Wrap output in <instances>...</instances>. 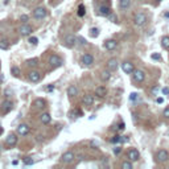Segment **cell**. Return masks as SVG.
Segmentation results:
<instances>
[{"label":"cell","mask_w":169,"mask_h":169,"mask_svg":"<svg viewBox=\"0 0 169 169\" xmlns=\"http://www.w3.org/2000/svg\"><path fill=\"white\" fill-rule=\"evenodd\" d=\"M7 1H9V0H5V3H7Z\"/></svg>","instance_id":"obj_50"},{"label":"cell","mask_w":169,"mask_h":169,"mask_svg":"<svg viewBox=\"0 0 169 169\" xmlns=\"http://www.w3.org/2000/svg\"><path fill=\"white\" fill-rule=\"evenodd\" d=\"M77 41H78V42H81V45H85V44H86V42H85V40H83V38H82V37H79V38H77Z\"/></svg>","instance_id":"obj_44"},{"label":"cell","mask_w":169,"mask_h":169,"mask_svg":"<svg viewBox=\"0 0 169 169\" xmlns=\"http://www.w3.org/2000/svg\"><path fill=\"white\" fill-rule=\"evenodd\" d=\"M161 45L164 49H169V36H165V37L161 38Z\"/></svg>","instance_id":"obj_28"},{"label":"cell","mask_w":169,"mask_h":169,"mask_svg":"<svg viewBox=\"0 0 169 169\" xmlns=\"http://www.w3.org/2000/svg\"><path fill=\"white\" fill-rule=\"evenodd\" d=\"M161 93L164 94V95H168L169 94V87H164V89L161 90Z\"/></svg>","instance_id":"obj_42"},{"label":"cell","mask_w":169,"mask_h":169,"mask_svg":"<svg viewBox=\"0 0 169 169\" xmlns=\"http://www.w3.org/2000/svg\"><path fill=\"white\" fill-rule=\"evenodd\" d=\"M118 130H119V131H124V130H126V124L123 123V122H120V123H119V126H118Z\"/></svg>","instance_id":"obj_38"},{"label":"cell","mask_w":169,"mask_h":169,"mask_svg":"<svg viewBox=\"0 0 169 169\" xmlns=\"http://www.w3.org/2000/svg\"><path fill=\"white\" fill-rule=\"evenodd\" d=\"M111 13V8L107 5H100L99 7V15L100 16H110Z\"/></svg>","instance_id":"obj_22"},{"label":"cell","mask_w":169,"mask_h":169,"mask_svg":"<svg viewBox=\"0 0 169 169\" xmlns=\"http://www.w3.org/2000/svg\"><path fill=\"white\" fill-rule=\"evenodd\" d=\"M0 67H1V65H0Z\"/></svg>","instance_id":"obj_52"},{"label":"cell","mask_w":169,"mask_h":169,"mask_svg":"<svg viewBox=\"0 0 169 169\" xmlns=\"http://www.w3.org/2000/svg\"><path fill=\"white\" fill-rule=\"evenodd\" d=\"M120 142H122V136H114V138L111 139L112 144H116V143H120Z\"/></svg>","instance_id":"obj_36"},{"label":"cell","mask_w":169,"mask_h":169,"mask_svg":"<svg viewBox=\"0 0 169 169\" xmlns=\"http://www.w3.org/2000/svg\"><path fill=\"white\" fill-rule=\"evenodd\" d=\"M8 48H9L8 40H5V38H1V40H0V49H1V50H7Z\"/></svg>","instance_id":"obj_27"},{"label":"cell","mask_w":169,"mask_h":169,"mask_svg":"<svg viewBox=\"0 0 169 169\" xmlns=\"http://www.w3.org/2000/svg\"><path fill=\"white\" fill-rule=\"evenodd\" d=\"M140 159V153H139L138 149H130L128 151V160H131V161H138V160Z\"/></svg>","instance_id":"obj_13"},{"label":"cell","mask_w":169,"mask_h":169,"mask_svg":"<svg viewBox=\"0 0 169 169\" xmlns=\"http://www.w3.org/2000/svg\"><path fill=\"white\" fill-rule=\"evenodd\" d=\"M95 95L99 98H103L107 95V89L104 86H98L97 89H95Z\"/></svg>","instance_id":"obj_19"},{"label":"cell","mask_w":169,"mask_h":169,"mask_svg":"<svg viewBox=\"0 0 169 169\" xmlns=\"http://www.w3.org/2000/svg\"><path fill=\"white\" fill-rule=\"evenodd\" d=\"M120 152H122V148H120V147H116V148H114V153H115V155H119Z\"/></svg>","instance_id":"obj_43"},{"label":"cell","mask_w":169,"mask_h":169,"mask_svg":"<svg viewBox=\"0 0 169 169\" xmlns=\"http://www.w3.org/2000/svg\"><path fill=\"white\" fill-rule=\"evenodd\" d=\"M157 91H159V87H155V89L152 90V94H156Z\"/></svg>","instance_id":"obj_46"},{"label":"cell","mask_w":169,"mask_h":169,"mask_svg":"<svg viewBox=\"0 0 169 169\" xmlns=\"http://www.w3.org/2000/svg\"><path fill=\"white\" fill-rule=\"evenodd\" d=\"M132 78H134L136 82H143L145 79V73L140 69H135L132 73Z\"/></svg>","instance_id":"obj_5"},{"label":"cell","mask_w":169,"mask_h":169,"mask_svg":"<svg viewBox=\"0 0 169 169\" xmlns=\"http://www.w3.org/2000/svg\"><path fill=\"white\" fill-rule=\"evenodd\" d=\"M157 1H161V0H157Z\"/></svg>","instance_id":"obj_51"},{"label":"cell","mask_w":169,"mask_h":169,"mask_svg":"<svg viewBox=\"0 0 169 169\" xmlns=\"http://www.w3.org/2000/svg\"><path fill=\"white\" fill-rule=\"evenodd\" d=\"M46 15H48V11L45 9L44 7H37L33 11V17L37 19V20H41V19L46 17Z\"/></svg>","instance_id":"obj_2"},{"label":"cell","mask_w":169,"mask_h":169,"mask_svg":"<svg viewBox=\"0 0 169 169\" xmlns=\"http://www.w3.org/2000/svg\"><path fill=\"white\" fill-rule=\"evenodd\" d=\"M77 42H78V41H77V37L74 35H67V36H66L65 45L67 46V48H74Z\"/></svg>","instance_id":"obj_10"},{"label":"cell","mask_w":169,"mask_h":169,"mask_svg":"<svg viewBox=\"0 0 169 169\" xmlns=\"http://www.w3.org/2000/svg\"><path fill=\"white\" fill-rule=\"evenodd\" d=\"M118 67H119V61L116 58H110L107 61V69L110 71H115Z\"/></svg>","instance_id":"obj_11"},{"label":"cell","mask_w":169,"mask_h":169,"mask_svg":"<svg viewBox=\"0 0 169 169\" xmlns=\"http://www.w3.org/2000/svg\"><path fill=\"white\" fill-rule=\"evenodd\" d=\"M35 107L36 108H38V110L45 108V107H46V102H45V99H42V98H37V99L35 100Z\"/></svg>","instance_id":"obj_21"},{"label":"cell","mask_w":169,"mask_h":169,"mask_svg":"<svg viewBox=\"0 0 169 169\" xmlns=\"http://www.w3.org/2000/svg\"><path fill=\"white\" fill-rule=\"evenodd\" d=\"M11 73H12L13 77H19L20 75V69H19L17 66H12V67H11Z\"/></svg>","instance_id":"obj_29"},{"label":"cell","mask_w":169,"mask_h":169,"mask_svg":"<svg viewBox=\"0 0 169 169\" xmlns=\"http://www.w3.org/2000/svg\"><path fill=\"white\" fill-rule=\"evenodd\" d=\"M24 164H25V165H33L35 161H33L31 157H25V159H24Z\"/></svg>","instance_id":"obj_35"},{"label":"cell","mask_w":169,"mask_h":169,"mask_svg":"<svg viewBox=\"0 0 169 169\" xmlns=\"http://www.w3.org/2000/svg\"><path fill=\"white\" fill-rule=\"evenodd\" d=\"M19 164V160H13V161H12V165H17Z\"/></svg>","instance_id":"obj_47"},{"label":"cell","mask_w":169,"mask_h":169,"mask_svg":"<svg viewBox=\"0 0 169 169\" xmlns=\"http://www.w3.org/2000/svg\"><path fill=\"white\" fill-rule=\"evenodd\" d=\"M111 73H112V71H110L108 69L103 70V71L100 73V79L103 81V82H107V81L111 78Z\"/></svg>","instance_id":"obj_23"},{"label":"cell","mask_w":169,"mask_h":169,"mask_svg":"<svg viewBox=\"0 0 169 169\" xmlns=\"http://www.w3.org/2000/svg\"><path fill=\"white\" fill-rule=\"evenodd\" d=\"M19 32H20V35H21V36H31V35H32V32H33V28H32L29 24L24 23V24H23L20 28H19Z\"/></svg>","instance_id":"obj_4"},{"label":"cell","mask_w":169,"mask_h":169,"mask_svg":"<svg viewBox=\"0 0 169 169\" xmlns=\"http://www.w3.org/2000/svg\"><path fill=\"white\" fill-rule=\"evenodd\" d=\"M28 42H29L31 45H37V44H38V38H37V37H33V36H32V37L28 38Z\"/></svg>","instance_id":"obj_33"},{"label":"cell","mask_w":169,"mask_h":169,"mask_svg":"<svg viewBox=\"0 0 169 169\" xmlns=\"http://www.w3.org/2000/svg\"><path fill=\"white\" fill-rule=\"evenodd\" d=\"M77 94H78V89H77L74 85L69 86V89H67V95H69V97H75Z\"/></svg>","instance_id":"obj_24"},{"label":"cell","mask_w":169,"mask_h":169,"mask_svg":"<svg viewBox=\"0 0 169 169\" xmlns=\"http://www.w3.org/2000/svg\"><path fill=\"white\" fill-rule=\"evenodd\" d=\"M138 95H139L138 93H131V95H130V100H132V102L136 100V99H138Z\"/></svg>","instance_id":"obj_37"},{"label":"cell","mask_w":169,"mask_h":169,"mask_svg":"<svg viewBox=\"0 0 169 169\" xmlns=\"http://www.w3.org/2000/svg\"><path fill=\"white\" fill-rule=\"evenodd\" d=\"M98 32H99V31H98V28H95V27L91 28V29H90V36L94 37V38L98 37Z\"/></svg>","instance_id":"obj_32"},{"label":"cell","mask_w":169,"mask_h":169,"mask_svg":"<svg viewBox=\"0 0 169 169\" xmlns=\"http://www.w3.org/2000/svg\"><path fill=\"white\" fill-rule=\"evenodd\" d=\"M122 70L126 73V74H132L135 70V66L132 62H130V61H126V62L122 63Z\"/></svg>","instance_id":"obj_9"},{"label":"cell","mask_w":169,"mask_h":169,"mask_svg":"<svg viewBox=\"0 0 169 169\" xmlns=\"http://www.w3.org/2000/svg\"><path fill=\"white\" fill-rule=\"evenodd\" d=\"M29 131H31V128H29V126L28 124H20L17 127V134L19 135H21V136H25V135H28L29 134Z\"/></svg>","instance_id":"obj_16"},{"label":"cell","mask_w":169,"mask_h":169,"mask_svg":"<svg viewBox=\"0 0 169 169\" xmlns=\"http://www.w3.org/2000/svg\"><path fill=\"white\" fill-rule=\"evenodd\" d=\"M61 161H62L63 164H70V162H73L74 161V153H73L71 151L65 152V153L61 156Z\"/></svg>","instance_id":"obj_8"},{"label":"cell","mask_w":169,"mask_h":169,"mask_svg":"<svg viewBox=\"0 0 169 169\" xmlns=\"http://www.w3.org/2000/svg\"><path fill=\"white\" fill-rule=\"evenodd\" d=\"M12 107H13V103L11 100H4L3 103H1V112L3 114H8L12 110Z\"/></svg>","instance_id":"obj_15"},{"label":"cell","mask_w":169,"mask_h":169,"mask_svg":"<svg viewBox=\"0 0 169 169\" xmlns=\"http://www.w3.org/2000/svg\"><path fill=\"white\" fill-rule=\"evenodd\" d=\"M134 23H135V25H138V27H143V25L147 23V16H145V13H143V12L136 13L134 17Z\"/></svg>","instance_id":"obj_1"},{"label":"cell","mask_w":169,"mask_h":169,"mask_svg":"<svg viewBox=\"0 0 169 169\" xmlns=\"http://www.w3.org/2000/svg\"><path fill=\"white\" fill-rule=\"evenodd\" d=\"M82 102H83L85 106H89V107L93 106V104H94V95H91V94H86V95L83 97Z\"/></svg>","instance_id":"obj_18"},{"label":"cell","mask_w":169,"mask_h":169,"mask_svg":"<svg viewBox=\"0 0 169 169\" xmlns=\"http://www.w3.org/2000/svg\"><path fill=\"white\" fill-rule=\"evenodd\" d=\"M16 143H17V136L15 134H9L7 138H5V145H7V147H12V145H15Z\"/></svg>","instance_id":"obj_14"},{"label":"cell","mask_w":169,"mask_h":169,"mask_svg":"<svg viewBox=\"0 0 169 169\" xmlns=\"http://www.w3.org/2000/svg\"><path fill=\"white\" fill-rule=\"evenodd\" d=\"M85 13H86V8H85L83 4H79V5H78V9H77V15H78L79 17H83Z\"/></svg>","instance_id":"obj_26"},{"label":"cell","mask_w":169,"mask_h":169,"mask_svg":"<svg viewBox=\"0 0 169 169\" xmlns=\"http://www.w3.org/2000/svg\"><path fill=\"white\" fill-rule=\"evenodd\" d=\"M94 62V57L93 54H90V53H85V54L82 55V63L85 66H90V65H93Z\"/></svg>","instance_id":"obj_12"},{"label":"cell","mask_w":169,"mask_h":169,"mask_svg":"<svg viewBox=\"0 0 169 169\" xmlns=\"http://www.w3.org/2000/svg\"><path fill=\"white\" fill-rule=\"evenodd\" d=\"M40 120H41L42 124H49L50 122H52V116L49 112H44V114L40 116Z\"/></svg>","instance_id":"obj_20"},{"label":"cell","mask_w":169,"mask_h":169,"mask_svg":"<svg viewBox=\"0 0 169 169\" xmlns=\"http://www.w3.org/2000/svg\"><path fill=\"white\" fill-rule=\"evenodd\" d=\"M46 91H53V90H54V86H49V87H46Z\"/></svg>","instance_id":"obj_45"},{"label":"cell","mask_w":169,"mask_h":169,"mask_svg":"<svg viewBox=\"0 0 169 169\" xmlns=\"http://www.w3.org/2000/svg\"><path fill=\"white\" fill-rule=\"evenodd\" d=\"M28 20H29V16H28V15H23V16H20V21H23V23H27Z\"/></svg>","instance_id":"obj_39"},{"label":"cell","mask_w":169,"mask_h":169,"mask_svg":"<svg viewBox=\"0 0 169 169\" xmlns=\"http://www.w3.org/2000/svg\"><path fill=\"white\" fill-rule=\"evenodd\" d=\"M169 160V153L165 149H160L157 153H156V161L157 162H165Z\"/></svg>","instance_id":"obj_3"},{"label":"cell","mask_w":169,"mask_h":169,"mask_svg":"<svg viewBox=\"0 0 169 169\" xmlns=\"http://www.w3.org/2000/svg\"><path fill=\"white\" fill-rule=\"evenodd\" d=\"M49 63H50V66H52V67H58V66L62 65V59L59 58L58 55L52 54L50 57H49Z\"/></svg>","instance_id":"obj_7"},{"label":"cell","mask_w":169,"mask_h":169,"mask_svg":"<svg viewBox=\"0 0 169 169\" xmlns=\"http://www.w3.org/2000/svg\"><path fill=\"white\" fill-rule=\"evenodd\" d=\"M108 19H110V20L112 21V23L118 24V17H116V15H115V13H112V12H111V13H110V16H108Z\"/></svg>","instance_id":"obj_34"},{"label":"cell","mask_w":169,"mask_h":169,"mask_svg":"<svg viewBox=\"0 0 169 169\" xmlns=\"http://www.w3.org/2000/svg\"><path fill=\"white\" fill-rule=\"evenodd\" d=\"M122 168L123 169H134V165H132L131 161H123L122 162Z\"/></svg>","instance_id":"obj_31"},{"label":"cell","mask_w":169,"mask_h":169,"mask_svg":"<svg viewBox=\"0 0 169 169\" xmlns=\"http://www.w3.org/2000/svg\"><path fill=\"white\" fill-rule=\"evenodd\" d=\"M160 58H161V55H160L159 53H155V54H152V59H156V61H159Z\"/></svg>","instance_id":"obj_41"},{"label":"cell","mask_w":169,"mask_h":169,"mask_svg":"<svg viewBox=\"0 0 169 169\" xmlns=\"http://www.w3.org/2000/svg\"><path fill=\"white\" fill-rule=\"evenodd\" d=\"M28 78H29V81H32V82H40L41 81V73L37 71V70H31V71L28 73Z\"/></svg>","instance_id":"obj_6"},{"label":"cell","mask_w":169,"mask_h":169,"mask_svg":"<svg viewBox=\"0 0 169 169\" xmlns=\"http://www.w3.org/2000/svg\"><path fill=\"white\" fill-rule=\"evenodd\" d=\"M164 102V99L162 98H157V103H162Z\"/></svg>","instance_id":"obj_48"},{"label":"cell","mask_w":169,"mask_h":169,"mask_svg":"<svg viewBox=\"0 0 169 169\" xmlns=\"http://www.w3.org/2000/svg\"><path fill=\"white\" fill-rule=\"evenodd\" d=\"M38 63V59L37 58H31V59H27V65L31 66V67H33V66H36Z\"/></svg>","instance_id":"obj_30"},{"label":"cell","mask_w":169,"mask_h":169,"mask_svg":"<svg viewBox=\"0 0 169 169\" xmlns=\"http://www.w3.org/2000/svg\"><path fill=\"white\" fill-rule=\"evenodd\" d=\"M164 116H165L166 119H169V106L164 108Z\"/></svg>","instance_id":"obj_40"},{"label":"cell","mask_w":169,"mask_h":169,"mask_svg":"<svg viewBox=\"0 0 169 169\" xmlns=\"http://www.w3.org/2000/svg\"><path fill=\"white\" fill-rule=\"evenodd\" d=\"M116 46H118L116 40H107V41L104 42V48H106L107 50H115Z\"/></svg>","instance_id":"obj_17"},{"label":"cell","mask_w":169,"mask_h":169,"mask_svg":"<svg viewBox=\"0 0 169 169\" xmlns=\"http://www.w3.org/2000/svg\"><path fill=\"white\" fill-rule=\"evenodd\" d=\"M131 5V0H119V7L122 9H127Z\"/></svg>","instance_id":"obj_25"},{"label":"cell","mask_w":169,"mask_h":169,"mask_svg":"<svg viewBox=\"0 0 169 169\" xmlns=\"http://www.w3.org/2000/svg\"><path fill=\"white\" fill-rule=\"evenodd\" d=\"M1 132H3V128H1V126H0V135H1Z\"/></svg>","instance_id":"obj_49"}]
</instances>
